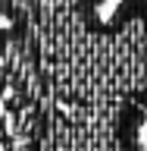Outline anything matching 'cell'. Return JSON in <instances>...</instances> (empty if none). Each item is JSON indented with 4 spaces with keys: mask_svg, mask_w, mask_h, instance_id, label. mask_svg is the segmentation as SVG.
<instances>
[{
    "mask_svg": "<svg viewBox=\"0 0 147 151\" xmlns=\"http://www.w3.org/2000/svg\"><path fill=\"white\" fill-rule=\"evenodd\" d=\"M50 76L56 94L75 110L147 113V0H119L100 32Z\"/></svg>",
    "mask_w": 147,
    "mask_h": 151,
    "instance_id": "6da1fadb",
    "label": "cell"
},
{
    "mask_svg": "<svg viewBox=\"0 0 147 151\" xmlns=\"http://www.w3.org/2000/svg\"><path fill=\"white\" fill-rule=\"evenodd\" d=\"M22 41V35H16L13 28L0 25V101L9 88V79H13V50Z\"/></svg>",
    "mask_w": 147,
    "mask_h": 151,
    "instance_id": "277c9868",
    "label": "cell"
},
{
    "mask_svg": "<svg viewBox=\"0 0 147 151\" xmlns=\"http://www.w3.org/2000/svg\"><path fill=\"white\" fill-rule=\"evenodd\" d=\"M147 113L135 107H116L103 113L56 110L50 123L47 151H144L141 126Z\"/></svg>",
    "mask_w": 147,
    "mask_h": 151,
    "instance_id": "3957f363",
    "label": "cell"
},
{
    "mask_svg": "<svg viewBox=\"0 0 147 151\" xmlns=\"http://www.w3.org/2000/svg\"><path fill=\"white\" fill-rule=\"evenodd\" d=\"M107 0H0V19L35 47L38 63L50 69L75 57L97 32Z\"/></svg>",
    "mask_w": 147,
    "mask_h": 151,
    "instance_id": "7a4b0ae2",
    "label": "cell"
}]
</instances>
